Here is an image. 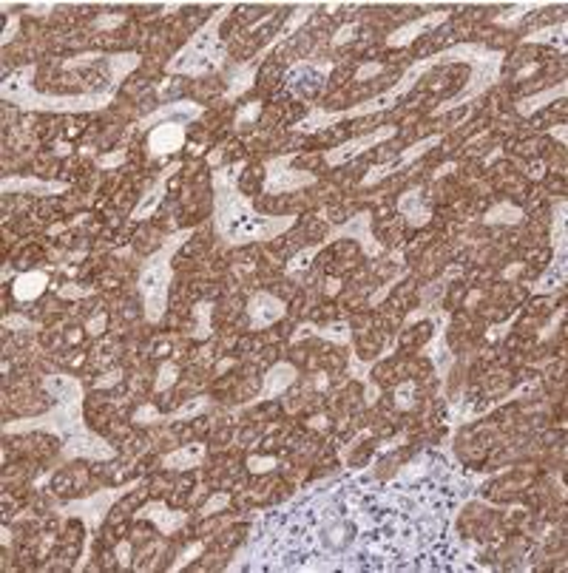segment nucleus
Returning a JSON list of instances; mask_svg holds the SVG:
<instances>
[{"mask_svg": "<svg viewBox=\"0 0 568 573\" xmlns=\"http://www.w3.org/2000/svg\"><path fill=\"white\" fill-rule=\"evenodd\" d=\"M43 287H46V276H43V273H28V276H23V279L17 281L15 295H17V298H35Z\"/></svg>", "mask_w": 568, "mask_h": 573, "instance_id": "obj_1", "label": "nucleus"}]
</instances>
